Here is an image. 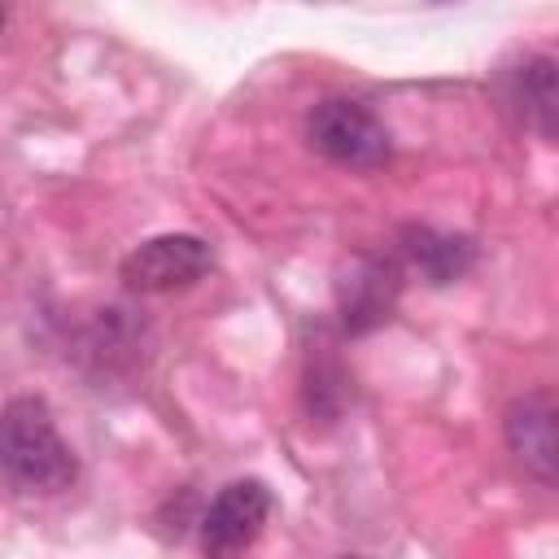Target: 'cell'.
<instances>
[{"mask_svg": "<svg viewBox=\"0 0 559 559\" xmlns=\"http://www.w3.org/2000/svg\"><path fill=\"white\" fill-rule=\"evenodd\" d=\"M397 297H402V266L393 258L354 253L336 275V310H341L345 332L354 336L389 323Z\"/></svg>", "mask_w": 559, "mask_h": 559, "instance_id": "3957f363", "label": "cell"}, {"mask_svg": "<svg viewBox=\"0 0 559 559\" xmlns=\"http://www.w3.org/2000/svg\"><path fill=\"white\" fill-rule=\"evenodd\" d=\"M271 515V493L262 480H231L227 489L214 493V502L201 515V546L210 555H236L253 546Z\"/></svg>", "mask_w": 559, "mask_h": 559, "instance_id": "8992f818", "label": "cell"}, {"mask_svg": "<svg viewBox=\"0 0 559 559\" xmlns=\"http://www.w3.org/2000/svg\"><path fill=\"white\" fill-rule=\"evenodd\" d=\"M306 135L328 162L349 170H371L389 157L384 122L358 100H319L306 118Z\"/></svg>", "mask_w": 559, "mask_h": 559, "instance_id": "7a4b0ae2", "label": "cell"}, {"mask_svg": "<svg viewBox=\"0 0 559 559\" xmlns=\"http://www.w3.org/2000/svg\"><path fill=\"white\" fill-rule=\"evenodd\" d=\"M0 459L13 485L35 493H61L79 476L74 450L61 441L44 397H13L0 419Z\"/></svg>", "mask_w": 559, "mask_h": 559, "instance_id": "6da1fadb", "label": "cell"}, {"mask_svg": "<svg viewBox=\"0 0 559 559\" xmlns=\"http://www.w3.org/2000/svg\"><path fill=\"white\" fill-rule=\"evenodd\" d=\"M210 245L188 231H166L144 245H135L122 258V284L131 293H170L210 271Z\"/></svg>", "mask_w": 559, "mask_h": 559, "instance_id": "277c9868", "label": "cell"}, {"mask_svg": "<svg viewBox=\"0 0 559 559\" xmlns=\"http://www.w3.org/2000/svg\"><path fill=\"white\" fill-rule=\"evenodd\" d=\"M402 249L428 284H454L459 275H467V266L476 258V245L467 236H450V231H437V227H406Z\"/></svg>", "mask_w": 559, "mask_h": 559, "instance_id": "52a82bcc", "label": "cell"}, {"mask_svg": "<svg viewBox=\"0 0 559 559\" xmlns=\"http://www.w3.org/2000/svg\"><path fill=\"white\" fill-rule=\"evenodd\" d=\"M507 450L524 472L559 489V393H524L502 419Z\"/></svg>", "mask_w": 559, "mask_h": 559, "instance_id": "5b68a950", "label": "cell"}, {"mask_svg": "<svg viewBox=\"0 0 559 559\" xmlns=\"http://www.w3.org/2000/svg\"><path fill=\"white\" fill-rule=\"evenodd\" d=\"M515 87H520V105L533 118V127L546 131L550 140H559V61L528 57L515 70Z\"/></svg>", "mask_w": 559, "mask_h": 559, "instance_id": "ba28073f", "label": "cell"}]
</instances>
